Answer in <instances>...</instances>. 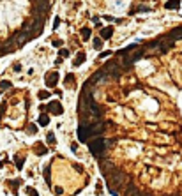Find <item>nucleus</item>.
<instances>
[{"label":"nucleus","instance_id":"1","mask_svg":"<svg viewBox=\"0 0 182 196\" xmlns=\"http://www.w3.org/2000/svg\"><path fill=\"white\" fill-rule=\"evenodd\" d=\"M87 145H88V150H90V154L94 156V157H97V159H101V157H104L106 156V145H104V138L103 136H97V138H90L88 141H87Z\"/></svg>","mask_w":182,"mask_h":196},{"label":"nucleus","instance_id":"2","mask_svg":"<svg viewBox=\"0 0 182 196\" xmlns=\"http://www.w3.org/2000/svg\"><path fill=\"white\" fill-rule=\"evenodd\" d=\"M159 41V46H158V50H159V53L161 55H166L173 46H175V41H172V39H166V35H163V37H159L158 39Z\"/></svg>","mask_w":182,"mask_h":196},{"label":"nucleus","instance_id":"3","mask_svg":"<svg viewBox=\"0 0 182 196\" xmlns=\"http://www.w3.org/2000/svg\"><path fill=\"white\" fill-rule=\"evenodd\" d=\"M46 110L50 111V113H53V115H62L64 113V108H62V104H60V101H57V99H53V101H50L48 104H46Z\"/></svg>","mask_w":182,"mask_h":196},{"label":"nucleus","instance_id":"4","mask_svg":"<svg viewBox=\"0 0 182 196\" xmlns=\"http://www.w3.org/2000/svg\"><path fill=\"white\" fill-rule=\"evenodd\" d=\"M58 71H50V73H46V76H44V81H46V87L48 88H53L57 83H58Z\"/></svg>","mask_w":182,"mask_h":196},{"label":"nucleus","instance_id":"5","mask_svg":"<svg viewBox=\"0 0 182 196\" xmlns=\"http://www.w3.org/2000/svg\"><path fill=\"white\" fill-rule=\"evenodd\" d=\"M168 37H170L172 41H177V39H182V27H177V28H173V30H170V34H168Z\"/></svg>","mask_w":182,"mask_h":196},{"label":"nucleus","instance_id":"6","mask_svg":"<svg viewBox=\"0 0 182 196\" xmlns=\"http://www.w3.org/2000/svg\"><path fill=\"white\" fill-rule=\"evenodd\" d=\"M113 35V27H103L101 28V39L104 41V39H110Z\"/></svg>","mask_w":182,"mask_h":196},{"label":"nucleus","instance_id":"7","mask_svg":"<svg viewBox=\"0 0 182 196\" xmlns=\"http://www.w3.org/2000/svg\"><path fill=\"white\" fill-rule=\"evenodd\" d=\"M85 60H87V55H85V51H78L76 58L73 60V65H74V67H78V65H80V64H83Z\"/></svg>","mask_w":182,"mask_h":196},{"label":"nucleus","instance_id":"8","mask_svg":"<svg viewBox=\"0 0 182 196\" xmlns=\"http://www.w3.org/2000/svg\"><path fill=\"white\" fill-rule=\"evenodd\" d=\"M181 7V0H168L166 4H165V9H179Z\"/></svg>","mask_w":182,"mask_h":196},{"label":"nucleus","instance_id":"9","mask_svg":"<svg viewBox=\"0 0 182 196\" xmlns=\"http://www.w3.org/2000/svg\"><path fill=\"white\" fill-rule=\"evenodd\" d=\"M48 124H50V117H48L46 113H41V115H39V126L46 127Z\"/></svg>","mask_w":182,"mask_h":196},{"label":"nucleus","instance_id":"10","mask_svg":"<svg viewBox=\"0 0 182 196\" xmlns=\"http://www.w3.org/2000/svg\"><path fill=\"white\" fill-rule=\"evenodd\" d=\"M92 46H94L96 51H101V50H103V39H101V37H96L94 42H92Z\"/></svg>","mask_w":182,"mask_h":196},{"label":"nucleus","instance_id":"11","mask_svg":"<svg viewBox=\"0 0 182 196\" xmlns=\"http://www.w3.org/2000/svg\"><path fill=\"white\" fill-rule=\"evenodd\" d=\"M14 163H16L18 170H21V168H23V164H25V157H23V156H16V157H14Z\"/></svg>","mask_w":182,"mask_h":196},{"label":"nucleus","instance_id":"12","mask_svg":"<svg viewBox=\"0 0 182 196\" xmlns=\"http://www.w3.org/2000/svg\"><path fill=\"white\" fill-rule=\"evenodd\" d=\"M90 35H92V30H90V28H87V27H85V28H81V37H83L85 41H88V39H90Z\"/></svg>","mask_w":182,"mask_h":196},{"label":"nucleus","instance_id":"13","mask_svg":"<svg viewBox=\"0 0 182 196\" xmlns=\"http://www.w3.org/2000/svg\"><path fill=\"white\" fill-rule=\"evenodd\" d=\"M64 81H65V87H67V85H69V87H71V88H73V87H74V74H67V76H65V80H64Z\"/></svg>","mask_w":182,"mask_h":196},{"label":"nucleus","instance_id":"14","mask_svg":"<svg viewBox=\"0 0 182 196\" xmlns=\"http://www.w3.org/2000/svg\"><path fill=\"white\" fill-rule=\"evenodd\" d=\"M34 150H35V152H37V154H42V156H44V154H46V152H48V150H46V147H44V145H42V143H37V145H35V147H34Z\"/></svg>","mask_w":182,"mask_h":196},{"label":"nucleus","instance_id":"15","mask_svg":"<svg viewBox=\"0 0 182 196\" xmlns=\"http://www.w3.org/2000/svg\"><path fill=\"white\" fill-rule=\"evenodd\" d=\"M7 184H9V186H11V187L14 189V193H18V187H19V184H21V180H19V179H16V180H9Z\"/></svg>","mask_w":182,"mask_h":196},{"label":"nucleus","instance_id":"16","mask_svg":"<svg viewBox=\"0 0 182 196\" xmlns=\"http://www.w3.org/2000/svg\"><path fill=\"white\" fill-rule=\"evenodd\" d=\"M27 133H28V134H35V133H37V126H35V124H28V126H27Z\"/></svg>","mask_w":182,"mask_h":196},{"label":"nucleus","instance_id":"17","mask_svg":"<svg viewBox=\"0 0 182 196\" xmlns=\"http://www.w3.org/2000/svg\"><path fill=\"white\" fill-rule=\"evenodd\" d=\"M46 140H48V143H50V145H55V143H57V138H55V134H53V133H48V134H46Z\"/></svg>","mask_w":182,"mask_h":196},{"label":"nucleus","instance_id":"18","mask_svg":"<svg viewBox=\"0 0 182 196\" xmlns=\"http://www.w3.org/2000/svg\"><path fill=\"white\" fill-rule=\"evenodd\" d=\"M11 85H12V83H11V81H7V80H2V81H0V88H2V90L11 88Z\"/></svg>","mask_w":182,"mask_h":196},{"label":"nucleus","instance_id":"19","mask_svg":"<svg viewBox=\"0 0 182 196\" xmlns=\"http://www.w3.org/2000/svg\"><path fill=\"white\" fill-rule=\"evenodd\" d=\"M44 179H46V182H48V184L51 182V179H50V164H46V166H44Z\"/></svg>","mask_w":182,"mask_h":196},{"label":"nucleus","instance_id":"20","mask_svg":"<svg viewBox=\"0 0 182 196\" xmlns=\"http://www.w3.org/2000/svg\"><path fill=\"white\" fill-rule=\"evenodd\" d=\"M58 55H60L62 58H65V57H69V50H67V48H60V50H58Z\"/></svg>","mask_w":182,"mask_h":196},{"label":"nucleus","instance_id":"21","mask_svg":"<svg viewBox=\"0 0 182 196\" xmlns=\"http://www.w3.org/2000/svg\"><path fill=\"white\" fill-rule=\"evenodd\" d=\"M37 97H39V99H46V97H50V92H48V90H41V92L37 94Z\"/></svg>","mask_w":182,"mask_h":196},{"label":"nucleus","instance_id":"22","mask_svg":"<svg viewBox=\"0 0 182 196\" xmlns=\"http://www.w3.org/2000/svg\"><path fill=\"white\" fill-rule=\"evenodd\" d=\"M25 191H27V193H28V196H39V193H37V191H35V189H34V187H27V189H25Z\"/></svg>","mask_w":182,"mask_h":196},{"label":"nucleus","instance_id":"23","mask_svg":"<svg viewBox=\"0 0 182 196\" xmlns=\"http://www.w3.org/2000/svg\"><path fill=\"white\" fill-rule=\"evenodd\" d=\"M112 55H113V51H101L99 58H106V57H112Z\"/></svg>","mask_w":182,"mask_h":196},{"label":"nucleus","instance_id":"24","mask_svg":"<svg viewBox=\"0 0 182 196\" xmlns=\"http://www.w3.org/2000/svg\"><path fill=\"white\" fill-rule=\"evenodd\" d=\"M138 11H140V12H149V11H152V9H150V7H147V5H140V7H138Z\"/></svg>","mask_w":182,"mask_h":196},{"label":"nucleus","instance_id":"25","mask_svg":"<svg viewBox=\"0 0 182 196\" xmlns=\"http://www.w3.org/2000/svg\"><path fill=\"white\" fill-rule=\"evenodd\" d=\"M5 108H7V104L2 103V104H0V118H2V115H4V111H5Z\"/></svg>","mask_w":182,"mask_h":196},{"label":"nucleus","instance_id":"26","mask_svg":"<svg viewBox=\"0 0 182 196\" xmlns=\"http://www.w3.org/2000/svg\"><path fill=\"white\" fill-rule=\"evenodd\" d=\"M12 69H14V73H19V71H21V64H14Z\"/></svg>","mask_w":182,"mask_h":196},{"label":"nucleus","instance_id":"27","mask_svg":"<svg viewBox=\"0 0 182 196\" xmlns=\"http://www.w3.org/2000/svg\"><path fill=\"white\" fill-rule=\"evenodd\" d=\"M51 44H53L55 48H62V41H53Z\"/></svg>","mask_w":182,"mask_h":196},{"label":"nucleus","instance_id":"28","mask_svg":"<svg viewBox=\"0 0 182 196\" xmlns=\"http://www.w3.org/2000/svg\"><path fill=\"white\" fill-rule=\"evenodd\" d=\"M58 25H60V18H58V16H57V18H55V23H53V28H57V27H58Z\"/></svg>","mask_w":182,"mask_h":196},{"label":"nucleus","instance_id":"29","mask_svg":"<svg viewBox=\"0 0 182 196\" xmlns=\"http://www.w3.org/2000/svg\"><path fill=\"white\" fill-rule=\"evenodd\" d=\"M103 18H104V19H106V21H113V19H115V18H112V16H108V14H104V16H103Z\"/></svg>","mask_w":182,"mask_h":196},{"label":"nucleus","instance_id":"30","mask_svg":"<svg viewBox=\"0 0 182 196\" xmlns=\"http://www.w3.org/2000/svg\"><path fill=\"white\" fill-rule=\"evenodd\" d=\"M55 193H57V195H62V193H64V189H62V187H55Z\"/></svg>","mask_w":182,"mask_h":196},{"label":"nucleus","instance_id":"31","mask_svg":"<svg viewBox=\"0 0 182 196\" xmlns=\"http://www.w3.org/2000/svg\"><path fill=\"white\" fill-rule=\"evenodd\" d=\"M71 149H73V152H76V150H78V145H76V143H73V145H71Z\"/></svg>","mask_w":182,"mask_h":196}]
</instances>
